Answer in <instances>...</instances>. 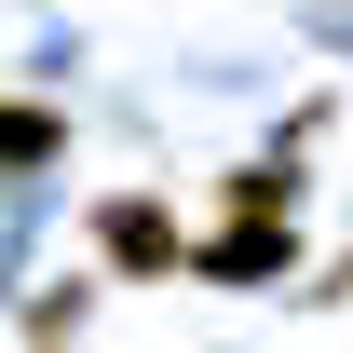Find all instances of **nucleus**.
Here are the masks:
<instances>
[{"label": "nucleus", "mask_w": 353, "mask_h": 353, "mask_svg": "<svg viewBox=\"0 0 353 353\" xmlns=\"http://www.w3.org/2000/svg\"><path fill=\"white\" fill-rule=\"evenodd\" d=\"M190 272H204V285H272V272H299V218H231V231H190Z\"/></svg>", "instance_id": "nucleus-1"}, {"label": "nucleus", "mask_w": 353, "mask_h": 353, "mask_svg": "<svg viewBox=\"0 0 353 353\" xmlns=\"http://www.w3.org/2000/svg\"><path fill=\"white\" fill-rule=\"evenodd\" d=\"M95 259H109V272H176V259H190V231H176L150 190H123V204L95 218Z\"/></svg>", "instance_id": "nucleus-2"}, {"label": "nucleus", "mask_w": 353, "mask_h": 353, "mask_svg": "<svg viewBox=\"0 0 353 353\" xmlns=\"http://www.w3.org/2000/svg\"><path fill=\"white\" fill-rule=\"evenodd\" d=\"M54 150H68V109H41V95H0V176H41Z\"/></svg>", "instance_id": "nucleus-3"}, {"label": "nucleus", "mask_w": 353, "mask_h": 353, "mask_svg": "<svg viewBox=\"0 0 353 353\" xmlns=\"http://www.w3.org/2000/svg\"><path fill=\"white\" fill-rule=\"evenodd\" d=\"M231 218H299V176H285V163H245V176H231Z\"/></svg>", "instance_id": "nucleus-4"}]
</instances>
